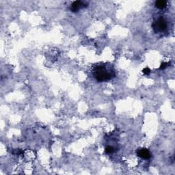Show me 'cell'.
Here are the masks:
<instances>
[{"instance_id":"obj_4","label":"cell","mask_w":175,"mask_h":175,"mask_svg":"<svg viewBox=\"0 0 175 175\" xmlns=\"http://www.w3.org/2000/svg\"><path fill=\"white\" fill-rule=\"evenodd\" d=\"M136 154L137 156L143 159H148L151 157V154L149 150L146 148H140L136 151Z\"/></svg>"},{"instance_id":"obj_6","label":"cell","mask_w":175,"mask_h":175,"mask_svg":"<svg viewBox=\"0 0 175 175\" xmlns=\"http://www.w3.org/2000/svg\"><path fill=\"white\" fill-rule=\"evenodd\" d=\"M105 151H106V153H108V154H109V153H113L114 151V148L113 146H108L106 148V150H105Z\"/></svg>"},{"instance_id":"obj_2","label":"cell","mask_w":175,"mask_h":175,"mask_svg":"<svg viewBox=\"0 0 175 175\" xmlns=\"http://www.w3.org/2000/svg\"><path fill=\"white\" fill-rule=\"evenodd\" d=\"M152 27L156 34L163 33L168 30V22L163 17H159L153 22Z\"/></svg>"},{"instance_id":"obj_5","label":"cell","mask_w":175,"mask_h":175,"mask_svg":"<svg viewBox=\"0 0 175 175\" xmlns=\"http://www.w3.org/2000/svg\"><path fill=\"white\" fill-rule=\"evenodd\" d=\"M168 1H163V0H157L155 1V7L158 9H163L167 6Z\"/></svg>"},{"instance_id":"obj_7","label":"cell","mask_w":175,"mask_h":175,"mask_svg":"<svg viewBox=\"0 0 175 175\" xmlns=\"http://www.w3.org/2000/svg\"><path fill=\"white\" fill-rule=\"evenodd\" d=\"M142 73H143L144 75H149V74L150 73V69H148V67H146V68H145V69H143Z\"/></svg>"},{"instance_id":"obj_8","label":"cell","mask_w":175,"mask_h":175,"mask_svg":"<svg viewBox=\"0 0 175 175\" xmlns=\"http://www.w3.org/2000/svg\"><path fill=\"white\" fill-rule=\"evenodd\" d=\"M168 65H169V63L164 62V63H163V64H161V67H160V68H159V69H166V68L167 67H168Z\"/></svg>"},{"instance_id":"obj_1","label":"cell","mask_w":175,"mask_h":175,"mask_svg":"<svg viewBox=\"0 0 175 175\" xmlns=\"http://www.w3.org/2000/svg\"><path fill=\"white\" fill-rule=\"evenodd\" d=\"M92 74L98 82H108L116 77L115 70L113 66L108 63H98L94 65Z\"/></svg>"},{"instance_id":"obj_3","label":"cell","mask_w":175,"mask_h":175,"mask_svg":"<svg viewBox=\"0 0 175 175\" xmlns=\"http://www.w3.org/2000/svg\"><path fill=\"white\" fill-rule=\"evenodd\" d=\"M88 4H86L85 2L84 1H75L73 2V4H71V10L72 12H78L79 10L82 8H86L87 7Z\"/></svg>"}]
</instances>
